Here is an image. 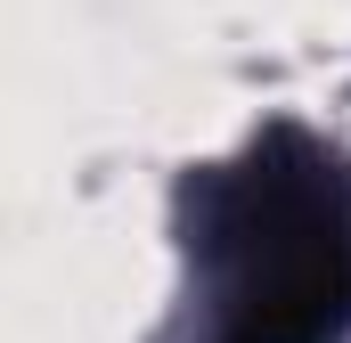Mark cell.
<instances>
[{
    "label": "cell",
    "instance_id": "obj_1",
    "mask_svg": "<svg viewBox=\"0 0 351 343\" xmlns=\"http://www.w3.org/2000/svg\"><path fill=\"white\" fill-rule=\"evenodd\" d=\"M180 311L156 343H351V147L262 123L172 196Z\"/></svg>",
    "mask_w": 351,
    "mask_h": 343
}]
</instances>
